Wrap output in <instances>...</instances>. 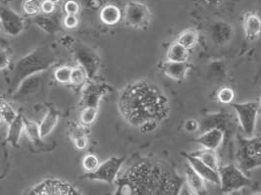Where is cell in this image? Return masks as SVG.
I'll use <instances>...</instances> for the list:
<instances>
[{"instance_id":"1","label":"cell","mask_w":261,"mask_h":195,"mask_svg":"<svg viewBox=\"0 0 261 195\" xmlns=\"http://www.w3.org/2000/svg\"><path fill=\"white\" fill-rule=\"evenodd\" d=\"M118 106L123 118L138 128L147 121L161 122L169 115L168 97L155 85L146 80L128 86L120 95Z\"/></svg>"},{"instance_id":"2","label":"cell","mask_w":261,"mask_h":195,"mask_svg":"<svg viewBox=\"0 0 261 195\" xmlns=\"http://www.w3.org/2000/svg\"><path fill=\"white\" fill-rule=\"evenodd\" d=\"M184 179L175 173L163 172L161 167L143 160L118 180V194H175L181 190Z\"/></svg>"},{"instance_id":"3","label":"cell","mask_w":261,"mask_h":195,"mask_svg":"<svg viewBox=\"0 0 261 195\" xmlns=\"http://www.w3.org/2000/svg\"><path fill=\"white\" fill-rule=\"evenodd\" d=\"M55 62V55L48 47H39L21 58L14 68L12 88L17 90L25 78L42 73Z\"/></svg>"},{"instance_id":"4","label":"cell","mask_w":261,"mask_h":195,"mask_svg":"<svg viewBox=\"0 0 261 195\" xmlns=\"http://www.w3.org/2000/svg\"><path fill=\"white\" fill-rule=\"evenodd\" d=\"M236 158L238 167L244 172L261 167V135H239Z\"/></svg>"},{"instance_id":"5","label":"cell","mask_w":261,"mask_h":195,"mask_svg":"<svg viewBox=\"0 0 261 195\" xmlns=\"http://www.w3.org/2000/svg\"><path fill=\"white\" fill-rule=\"evenodd\" d=\"M220 189L224 193L234 192L250 185V180L238 166L229 164L219 167Z\"/></svg>"},{"instance_id":"6","label":"cell","mask_w":261,"mask_h":195,"mask_svg":"<svg viewBox=\"0 0 261 195\" xmlns=\"http://www.w3.org/2000/svg\"><path fill=\"white\" fill-rule=\"evenodd\" d=\"M244 135L252 136L255 130L256 120L259 112V105L255 101L232 103Z\"/></svg>"},{"instance_id":"7","label":"cell","mask_w":261,"mask_h":195,"mask_svg":"<svg viewBox=\"0 0 261 195\" xmlns=\"http://www.w3.org/2000/svg\"><path fill=\"white\" fill-rule=\"evenodd\" d=\"M124 162V158L111 157L100 164L97 169L92 173H88L86 178L92 181L112 183L117 179L118 173Z\"/></svg>"},{"instance_id":"8","label":"cell","mask_w":261,"mask_h":195,"mask_svg":"<svg viewBox=\"0 0 261 195\" xmlns=\"http://www.w3.org/2000/svg\"><path fill=\"white\" fill-rule=\"evenodd\" d=\"M125 20L129 26L135 29H144L150 23L151 13L144 3L132 1L126 6Z\"/></svg>"},{"instance_id":"9","label":"cell","mask_w":261,"mask_h":195,"mask_svg":"<svg viewBox=\"0 0 261 195\" xmlns=\"http://www.w3.org/2000/svg\"><path fill=\"white\" fill-rule=\"evenodd\" d=\"M35 195H76L78 190L70 183L58 180H46L36 185L31 191Z\"/></svg>"},{"instance_id":"10","label":"cell","mask_w":261,"mask_h":195,"mask_svg":"<svg viewBox=\"0 0 261 195\" xmlns=\"http://www.w3.org/2000/svg\"><path fill=\"white\" fill-rule=\"evenodd\" d=\"M182 156L187 160L188 164L196 171V173L205 181L211 182L217 186L220 185V176L217 170L212 169L198 158L192 155L191 153L182 152Z\"/></svg>"},{"instance_id":"11","label":"cell","mask_w":261,"mask_h":195,"mask_svg":"<svg viewBox=\"0 0 261 195\" xmlns=\"http://www.w3.org/2000/svg\"><path fill=\"white\" fill-rule=\"evenodd\" d=\"M0 21L5 33L9 36H18L23 32L24 22L22 18L9 8H2L0 10Z\"/></svg>"},{"instance_id":"12","label":"cell","mask_w":261,"mask_h":195,"mask_svg":"<svg viewBox=\"0 0 261 195\" xmlns=\"http://www.w3.org/2000/svg\"><path fill=\"white\" fill-rule=\"evenodd\" d=\"M225 137V131L218 129V128H212L209 130H204L199 136L194 140L195 143L201 145L203 148L217 150Z\"/></svg>"},{"instance_id":"13","label":"cell","mask_w":261,"mask_h":195,"mask_svg":"<svg viewBox=\"0 0 261 195\" xmlns=\"http://www.w3.org/2000/svg\"><path fill=\"white\" fill-rule=\"evenodd\" d=\"M160 69L166 77L176 81H183L191 70V65L189 62H175L166 60L161 64Z\"/></svg>"},{"instance_id":"14","label":"cell","mask_w":261,"mask_h":195,"mask_svg":"<svg viewBox=\"0 0 261 195\" xmlns=\"http://www.w3.org/2000/svg\"><path fill=\"white\" fill-rule=\"evenodd\" d=\"M42 82H43V76L41 73L30 76L20 83L17 92L15 93L14 96L21 99L28 98L39 91Z\"/></svg>"},{"instance_id":"15","label":"cell","mask_w":261,"mask_h":195,"mask_svg":"<svg viewBox=\"0 0 261 195\" xmlns=\"http://www.w3.org/2000/svg\"><path fill=\"white\" fill-rule=\"evenodd\" d=\"M243 26L246 38L254 41L261 36V18L256 13L248 12L245 15Z\"/></svg>"},{"instance_id":"16","label":"cell","mask_w":261,"mask_h":195,"mask_svg":"<svg viewBox=\"0 0 261 195\" xmlns=\"http://www.w3.org/2000/svg\"><path fill=\"white\" fill-rule=\"evenodd\" d=\"M185 176H186V182L188 183L189 187L194 193L204 194L206 192L205 181L189 164L186 166Z\"/></svg>"},{"instance_id":"17","label":"cell","mask_w":261,"mask_h":195,"mask_svg":"<svg viewBox=\"0 0 261 195\" xmlns=\"http://www.w3.org/2000/svg\"><path fill=\"white\" fill-rule=\"evenodd\" d=\"M106 88L105 86L89 85L85 88L83 100L86 107H95L99 104L101 97L105 95Z\"/></svg>"},{"instance_id":"18","label":"cell","mask_w":261,"mask_h":195,"mask_svg":"<svg viewBox=\"0 0 261 195\" xmlns=\"http://www.w3.org/2000/svg\"><path fill=\"white\" fill-rule=\"evenodd\" d=\"M228 124H229V119L223 113L211 114L207 117L203 118L202 121L199 122V130L204 131L212 128H218L225 131L228 127Z\"/></svg>"},{"instance_id":"19","label":"cell","mask_w":261,"mask_h":195,"mask_svg":"<svg viewBox=\"0 0 261 195\" xmlns=\"http://www.w3.org/2000/svg\"><path fill=\"white\" fill-rule=\"evenodd\" d=\"M24 131V117L18 114L13 121L9 124V129L7 133V142L13 146H17L20 142L22 132Z\"/></svg>"},{"instance_id":"20","label":"cell","mask_w":261,"mask_h":195,"mask_svg":"<svg viewBox=\"0 0 261 195\" xmlns=\"http://www.w3.org/2000/svg\"><path fill=\"white\" fill-rule=\"evenodd\" d=\"M210 35L213 41L217 43H227L232 38V27L225 23H216L210 29Z\"/></svg>"},{"instance_id":"21","label":"cell","mask_w":261,"mask_h":195,"mask_svg":"<svg viewBox=\"0 0 261 195\" xmlns=\"http://www.w3.org/2000/svg\"><path fill=\"white\" fill-rule=\"evenodd\" d=\"M192 155L198 158L200 161H202L204 164H206L210 168L214 170H219V160L216 153V150L207 149V148H201L199 150H196L191 153Z\"/></svg>"},{"instance_id":"22","label":"cell","mask_w":261,"mask_h":195,"mask_svg":"<svg viewBox=\"0 0 261 195\" xmlns=\"http://www.w3.org/2000/svg\"><path fill=\"white\" fill-rule=\"evenodd\" d=\"M191 50L185 48L178 42L171 44V46L166 54V60L175 61V62H189Z\"/></svg>"},{"instance_id":"23","label":"cell","mask_w":261,"mask_h":195,"mask_svg":"<svg viewBox=\"0 0 261 195\" xmlns=\"http://www.w3.org/2000/svg\"><path fill=\"white\" fill-rule=\"evenodd\" d=\"M58 119H59V114L54 109H49L39 125L40 135L42 138L47 136L53 131L58 122Z\"/></svg>"},{"instance_id":"24","label":"cell","mask_w":261,"mask_h":195,"mask_svg":"<svg viewBox=\"0 0 261 195\" xmlns=\"http://www.w3.org/2000/svg\"><path fill=\"white\" fill-rule=\"evenodd\" d=\"M121 17H122V14L120 9L116 5H113V4L106 5L100 12L101 21L108 26L116 25L121 20Z\"/></svg>"},{"instance_id":"25","label":"cell","mask_w":261,"mask_h":195,"mask_svg":"<svg viewBox=\"0 0 261 195\" xmlns=\"http://www.w3.org/2000/svg\"><path fill=\"white\" fill-rule=\"evenodd\" d=\"M198 40H199V35L196 30L188 29L179 35L176 42L181 44L185 48L191 50L198 43Z\"/></svg>"},{"instance_id":"26","label":"cell","mask_w":261,"mask_h":195,"mask_svg":"<svg viewBox=\"0 0 261 195\" xmlns=\"http://www.w3.org/2000/svg\"><path fill=\"white\" fill-rule=\"evenodd\" d=\"M24 131L31 143H35L38 146L44 145L41 141L42 137L40 135L39 126L36 122L29 121L24 118Z\"/></svg>"},{"instance_id":"27","label":"cell","mask_w":261,"mask_h":195,"mask_svg":"<svg viewBox=\"0 0 261 195\" xmlns=\"http://www.w3.org/2000/svg\"><path fill=\"white\" fill-rule=\"evenodd\" d=\"M217 100L224 105L232 104L235 99V91L231 88L224 87L221 88L216 93Z\"/></svg>"},{"instance_id":"28","label":"cell","mask_w":261,"mask_h":195,"mask_svg":"<svg viewBox=\"0 0 261 195\" xmlns=\"http://www.w3.org/2000/svg\"><path fill=\"white\" fill-rule=\"evenodd\" d=\"M17 115L18 114L15 112V110L10 105L0 100V116L4 123L10 124Z\"/></svg>"},{"instance_id":"29","label":"cell","mask_w":261,"mask_h":195,"mask_svg":"<svg viewBox=\"0 0 261 195\" xmlns=\"http://www.w3.org/2000/svg\"><path fill=\"white\" fill-rule=\"evenodd\" d=\"M71 74H72V68L68 66H63L55 70L54 77L58 82L68 83L71 80Z\"/></svg>"},{"instance_id":"30","label":"cell","mask_w":261,"mask_h":195,"mask_svg":"<svg viewBox=\"0 0 261 195\" xmlns=\"http://www.w3.org/2000/svg\"><path fill=\"white\" fill-rule=\"evenodd\" d=\"M78 60L81 63V66H83L84 69L87 71V74L91 73L94 70V67H95L94 59L89 53L86 51H80Z\"/></svg>"},{"instance_id":"31","label":"cell","mask_w":261,"mask_h":195,"mask_svg":"<svg viewBox=\"0 0 261 195\" xmlns=\"http://www.w3.org/2000/svg\"><path fill=\"white\" fill-rule=\"evenodd\" d=\"M86 78H87V71L84 69L83 66L80 65L75 68H72L71 80H70L71 83L79 86L86 80Z\"/></svg>"},{"instance_id":"32","label":"cell","mask_w":261,"mask_h":195,"mask_svg":"<svg viewBox=\"0 0 261 195\" xmlns=\"http://www.w3.org/2000/svg\"><path fill=\"white\" fill-rule=\"evenodd\" d=\"M96 115H97V108L86 107L81 114V122L86 126L91 125L94 122Z\"/></svg>"},{"instance_id":"33","label":"cell","mask_w":261,"mask_h":195,"mask_svg":"<svg viewBox=\"0 0 261 195\" xmlns=\"http://www.w3.org/2000/svg\"><path fill=\"white\" fill-rule=\"evenodd\" d=\"M23 10L28 15H36L41 10V3L39 0H25Z\"/></svg>"},{"instance_id":"34","label":"cell","mask_w":261,"mask_h":195,"mask_svg":"<svg viewBox=\"0 0 261 195\" xmlns=\"http://www.w3.org/2000/svg\"><path fill=\"white\" fill-rule=\"evenodd\" d=\"M83 166L86 171H88L89 173H92L93 171L97 169V167L99 166V161L95 155L89 154L84 158Z\"/></svg>"},{"instance_id":"35","label":"cell","mask_w":261,"mask_h":195,"mask_svg":"<svg viewBox=\"0 0 261 195\" xmlns=\"http://www.w3.org/2000/svg\"><path fill=\"white\" fill-rule=\"evenodd\" d=\"M158 124H159V122H157V121H147L143 125H141L139 127V129L143 133H148V132H151V131L156 130Z\"/></svg>"},{"instance_id":"36","label":"cell","mask_w":261,"mask_h":195,"mask_svg":"<svg viewBox=\"0 0 261 195\" xmlns=\"http://www.w3.org/2000/svg\"><path fill=\"white\" fill-rule=\"evenodd\" d=\"M184 129L187 132H196L199 130V122H197L196 120L194 119H190L188 121H186V123L184 124Z\"/></svg>"},{"instance_id":"37","label":"cell","mask_w":261,"mask_h":195,"mask_svg":"<svg viewBox=\"0 0 261 195\" xmlns=\"http://www.w3.org/2000/svg\"><path fill=\"white\" fill-rule=\"evenodd\" d=\"M66 13L70 14V15H77L80 11V6L76 1H68L66 2L65 6H64Z\"/></svg>"},{"instance_id":"38","label":"cell","mask_w":261,"mask_h":195,"mask_svg":"<svg viewBox=\"0 0 261 195\" xmlns=\"http://www.w3.org/2000/svg\"><path fill=\"white\" fill-rule=\"evenodd\" d=\"M78 18L76 15H70L67 14V16L64 19V25L67 26L68 29H74L78 26Z\"/></svg>"},{"instance_id":"39","label":"cell","mask_w":261,"mask_h":195,"mask_svg":"<svg viewBox=\"0 0 261 195\" xmlns=\"http://www.w3.org/2000/svg\"><path fill=\"white\" fill-rule=\"evenodd\" d=\"M55 9V4L50 0H44L41 3V10L45 14L53 13Z\"/></svg>"},{"instance_id":"40","label":"cell","mask_w":261,"mask_h":195,"mask_svg":"<svg viewBox=\"0 0 261 195\" xmlns=\"http://www.w3.org/2000/svg\"><path fill=\"white\" fill-rule=\"evenodd\" d=\"M9 64V58L6 51L0 49V71L5 69Z\"/></svg>"},{"instance_id":"41","label":"cell","mask_w":261,"mask_h":195,"mask_svg":"<svg viewBox=\"0 0 261 195\" xmlns=\"http://www.w3.org/2000/svg\"><path fill=\"white\" fill-rule=\"evenodd\" d=\"M75 145H76V147H77L78 149L83 150V149H85V148L87 147L88 141H87V138H86L84 135L77 136V137L75 138Z\"/></svg>"},{"instance_id":"42","label":"cell","mask_w":261,"mask_h":195,"mask_svg":"<svg viewBox=\"0 0 261 195\" xmlns=\"http://www.w3.org/2000/svg\"><path fill=\"white\" fill-rule=\"evenodd\" d=\"M205 3H207L209 5H219L223 0H203Z\"/></svg>"},{"instance_id":"43","label":"cell","mask_w":261,"mask_h":195,"mask_svg":"<svg viewBox=\"0 0 261 195\" xmlns=\"http://www.w3.org/2000/svg\"><path fill=\"white\" fill-rule=\"evenodd\" d=\"M50 1H51V2H53L54 4H57V3H58V2L60 1V0H50Z\"/></svg>"},{"instance_id":"44","label":"cell","mask_w":261,"mask_h":195,"mask_svg":"<svg viewBox=\"0 0 261 195\" xmlns=\"http://www.w3.org/2000/svg\"><path fill=\"white\" fill-rule=\"evenodd\" d=\"M258 105H259V111H261V97L260 100H259V102H258Z\"/></svg>"},{"instance_id":"45","label":"cell","mask_w":261,"mask_h":195,"mask_svg":"<svg viewBox=\"0 0 261 195\" xmlns=\"http://www.w3.org/2000/svg\"><path fill=\"white\" fill-rule=\"evenodd\" d=\"M2 123H4V122L2 121V119H1V116H0V124H2Z\"/></svg>"},{"instance_id":"46","label":"cell","mask_w":261,"mask_h":195,"mask_svg":"<svg viewBox=\"0 0 261 195\" xmlns=\"http://www.w3.org/2000/svg\"><path fill=\"white\" fill-rule=\"evenodd\" d=\"M2 27V24H1V21H0V29Z\"/></svg>"}]
</instances>
